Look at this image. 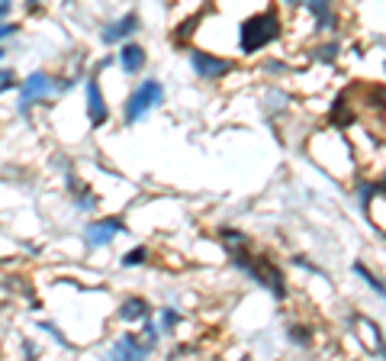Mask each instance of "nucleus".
Returning a JSON list of instances; mask_svg holds the SVG:
<instances>
[{"label": "nucleus", "instance_id": "obj_17", "mask_svg": "<svg viewBox=\"0 0 386 361\" xmlns=\"http://www.w3.org/2000/svg\"><path fill=\"white\" fill-rule=\"evenodd\" d=\"M161 326H165V329L178 326V310H161Z\"/></svg>", "mask_w": 386, "mask_h": 361}, {"label": "nucleus", "instance_id": "obj_3", "mask_svg": "<svg viewBox=\"0 0 386 361\" xmlns=\"http://www.w3.org/2000/svg\"><path fill=\"white\" fill-rule=\"evenodd\" d=\"M55 91V78L49 71H32L26 81H20V113H26L36 100H45V97Z\"/></svg>", "mask_w": 386, "mask_h": 361}, {"label": "nucleus", "instance_id": "obj_4", "mask_svg": "<svg viewBox=\"0 0 386 361\" xmlns=\"http://www.w3.org/2000/svg\"><path fill=\"white\" fill-rule=\"evenodd\" d=\"M123 233H125L123 220H119V216H106V220H97V223L87 226V229H84V239H87L91 248H104V245H110L116 235H123Z\"/></svg>", "mask_w": 386, "mask_h": 361}, {"label": "nucleus", "instance_id": "obj_8", "mask_svg": "<svg viewBox=\"0 0 386 361\" xmlns=\"http://www.w3.org/2000/svg\"><path fill=\"white\" fill-rule=\"evenodd\" d=\"M148 349L152 345H142L138 336H119L113 342V349H110V361H148Z\"/></svg>", "mask_w": 386, "mask_h": 361}, {"label": "nucleus", "instance_id": "obj_18", "mask_svg": "<svg viewBox=\"0 0 386 361\" xmlns=\"http://www.w3.org/2000/svg\"><path fill=\"white\" fill-rule=\"evenodd\" d=\"M13 13V3H7V0H0V23H7V16Z\"/></svg>", "mask_w": 386, "mask_h": 361}, {"label": "nucleus", "instance_id": "obj_2", "mask_svg": "<svg viewBox=\"0 0 386 361\" xmlns=\"http://www.w3.org/2000/svg\"><path fill=\"white\" fill-rule=\"evenodd\" d=\"M161 100H165V87H161V81L158 78H145L142 84H136V91L125 97L123 104V123L125 126H136L142 117H148L155 106H161Z\"/></svg>", "mask_w": 386, "mask_h": 361}, {"label": "nucleus", "instance_id": "obj_13", "mask_svg": "<svg viewBox=\"0 0 386 361\" xmlns=\"http://www.w3.org/2000/svg\"><path fill=\"white\" fill-rule=\"evenodd\" d=\"M354 275H361V277H364L367 284L374 287L376 294H380V297H383V300H386V287H383V281H380V277H374V275H370V271H367V268H364V265H354Z\"/></svg>", "mask_w": 386, "mask_h": 361}, {"label": "nucleus", "instance_id": "obj_5", "mask_svg": "<svg viewBox=\"0 0 386 361\" xmlns=\"http://www.w3.org/2000/svg\"><path fill=\"white\" fill-rule=\"evenodd\" d=\"M190 68H193L203 81H216V78L229 75L232 62H226L219 55H209V52H190Z\"/></svg>", "mask_w": 386, "mask_h": 361}, {"label": "nucleus", "instance_id": "obj_19", "mask_svg": "<svg viewBox=\"0 0 386 361\" xmlns=\"http://www.w3.org/2000/svg\"><path fill=\"white\" fill-rule=\"evenodd\" d=\"M3 55H7V52H3V45H0V62H3Z\"/></svg>", "mask_w": 386, "mask_h": 361}, {"label": "nucleus", "instance_id": "obj_1", "mask_svg": "<svg viewBox=\"0 0 386 361\" xmlns=\"http://www.w3.org/2000/svg\"><path fill=\"white\" fill-rule=\"evenodd\" d=\"M280 36V13L277 10H261L254 13V16H248V20L241 23V52L245 55H254L261 52L264 45H271L274 39Z\"/></svg>", "mask_w": 386, "mask_h": 361}, {"label": "nucleus", "instance_id": "obj_15", "mask_svg": "<svg viewBox=\"0 0 386 361\" xmlns=\"http://www.w3.org/2000/svg\"><path fill=\"white\" fill-rule=\"evenodd\" d=\"M222 242L229 245V248H232V255H235V252H239L241 245H245V235L235 233V229H222Z\"/></svg>", "mask_w": 386, "mask_h": 361}, {"label": "nucleus", "instance_id": "obj_6", "mask_svg": "<svg viewBox=\"0 0 386 361\" xmlns=\"http://www.w3.org/2000/svg\"><path fill=\"white\" fill-rule=\"evenodd\" d=\"M138 26H142L138 13H136V10H129V13H123L119 20L106 23L104 32H100V39H104L106 45H116V43H123V45H125V39H129V36H132V32H136Z\"/></svg>", "mask_w": 386, "mask_h": 361}, {"label": "nucleus", "instance_id": "obj_16", "mask_svg": "<svg viewBox=\"0 0 386 361\" xmlns=\"http://www.w3.org/2000/svg\"><path fill=\"white\" fill-rule=\"evenodd\" d=\"M16 32H20V23H0V43L10 39V36H16Z\"/></svg>", "mask_w": 386, "mask_h": 361}, {"label": "nucleus", "instance_id": "obj_11", "mask_svg": "<svg viewBox=\"0 0 386 361\" xmlns=\"http://www.w3.org/2000/svg\"><path fill=\"white\" fill-rule=\"evenodd\" d=\"M354 323L361 326V329H367V339H364L367 349H374V351H380V355H386V345H383V336H380V326H376V323H370L367 316H354Z\"/></svg>", "mask_w": 386, "mask_h": 361}, {"label": "nucleus", "instance_id": "obj_10", "mask_svg": "<svg viewBox=\"0 0 386 361\" xmlns=\"http://www.w3.org/2000/svg\"><path fill=\"white\" fill-rule=\"evenodd\" d=\"M116 316L123 319V323H145L152 316V307H148V300L142 297H125L116 310Z\"/></svg>", "mask_w": 386, "mask_h": 361}, {"label": "nucleus", "instance_id": "obj_14", "mask_svg": "<svg viewBox=\"0 0 386 361\" xmlns=\"http://www.w3.org/2000/svg\"><path fill=\"white\" fill-rule=\"evenodd\" d=\"M13 87H20L16 71H13V68H0V94H7V91H13Z\"/></svg>", "mask_w": 386, "mask_h": 361}, {"label": "nucleus", "instance_id": "obj_12", "mask_svg": "<svg viewBox=\"0 0 386 361\" xmlns=\"http://www.w3.org/2000/svg\"><path fill=\"white\" fill-rule=\"evenodd\" d=\"M145 258H148V248L145 245H136V248H129L123 255V268H138V265H145Z\"/></svg>", "mask_w": 386, "mask_h": 361}, {"label": "nucleus", "instance_id": "obj_7", "mask_svg": "<svg viewBox=\"0 0 386 361\" xmlns=\"http://www.w3.org/2000/svg\"><path fill=\"white\" fill-rule=\"evenodd\" d=\"M84 91H87V117H91V126H104L106 119H110V106H106V100H104V91H100L97 75L87 78Z\"/></svg>", "mask_w": 386, "mask_h": 361}, {"label": "nucleus", "instance_id": "obj_9", "mask_svg": "<svg viewBox=\"0 0 386 361\" xmlns=\"http://www.w3.org/2000/svg\"><path fill=\"white\" fill-rule=\"evenodd\" d=\"M116 62H119V68H123L125 75H138V71L145 68V62H148L145 45H138V43L119 45V52H116Z\"/></svg>", "mask_w": 386, "mask_h": 361}]
</instances>
